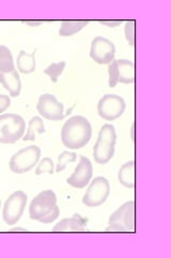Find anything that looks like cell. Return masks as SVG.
I'll return each instance as SVG.
<instances>
[{"instance_id": "cell-22", "label": "cell", "mask_w": 171, "mask_h": 258, "mask_svg": "<svg viewBox=\"0 0 171 258\" xmlns=\"http://www.w3.org/2000/svg\"><path fill=\"white\" fill-rule=\"evenodd\" d=\"M76 158H77L76 153L63 151L58 157V164H57V167H56V172L60 173L61 171H63L64 169L67 168L68 164L74 163V161H76Z\"/></svg>"}, {"instance_id": "cell-2", "label": "cell", "mask_w": 171, "mask_h": 258, "mask_svg": "<svg viewBox=\"0 0 171 258\" xmlns=\"http://www.w3.org/2000/svg\"><path fill=\"white\" fill-rule=\"evenodd\" d=\"M31 220L44 224L53 223L60 215V209L57 206V196L52 189H46L32 199L29 207Z\"/></svg>"}, {"instance_id": "cell-27", "label": "cell", "mask_w": 171, "mask_h": 258, "mask_svg": "<svg viewBox=\"0 0 171 258\" xmlns=\"http://www.w3.org/2000/svg\"><path fill=\"white\" fill-rule=\"evenodd\" d=\"M100 23L108 27H117L122 23V21H119V20L118 21H100Z\"/></svg>"}, {"instance_id": "cell-9", "label": "cell", "mask_w": 171, "mask_h": 258, "mask_svg": "<svg viewBox=\"0 0 171 258\" xmlns=\"http://www.w3.org/2000/svg\"><path fill=\"white\" fill-rule=\"evenodd\" d=\"M125 111V101L116 94H106L97 103L99 115L106 120H115Z\"/></svg>"}, {"instance_id": "cell-10", "label": "cell", "mask_w": 171, "mask_h": 258, "mask_svg": "<svg viewBox=\"0 0 171 258\" xmlns=\"http://www.w3.org/2000/svg\"><path fill=\"white\" fill-rule=\"evenodd\" d=\"M116 55V46L110 40L104 37L93 39L90 48V57L100 64H109Z\"/></svg>"}, {"instance_id": "cell-26", "label": "cell", "mask_w": 171, "mask_h": 258, "mask_svg": "<svg viewBox=\"0 0 171 258\" xmlns=\"http://www.w3.org/2000/svg\"><path fill=\"white\" fill-rule=\"evenodd\" d=\"M11 106V99L9 96L0 95V113L5 112L7 109H9Z\"/></svg>"}, {"instance_id": "cell-20", "label": "cell", "mask_w": 171, "mask_h": 258, "mask_svg": "<svg viewBox=\"0 0 171 258\" xmlns=\"http://www.w3.org/2000/svg\"><path fill=\"white\" fill-rule=\"evenodd\" d=\"M14 70L16 69L10 48L6 45H0V72L9 74Z\"/></svg>"}, {"instance_id": "cell-3", "label": "cell", "mask_w": 171, "mask_h": 258, "mask_svg": "<svg viewBox=\"0 0 171 258\" xmlns=\"http://www.w3.org/2000/svg\"><path fill=\"white\" fill-rule=\"evenodd\" d=\"M117 141L116 129L111 124L102 126L93 147V157L96 164L105 165L115 155V145Z\"/></svg>"}, {"instance_id": "cell-17", "label": "cell", "mask_w": 171, "mask_h": 258, "mask_svg": "<svg viewBox=\"0 0 171 258\" xmlns=\"http://www.w3.org/2000/svg\"><path fill=\"white\" fill-rule=\"evenodd\" d=\"M16 63H18L19 71L22 72V74H32L36 70V52L28 54L25 51H21L18 56Z\"/></svg>"}, {"instance_id": "cell-4", "label": "cell", "mask_w": 171, "mask_h": 258, "mask_svg": "<svg viewBox=\"0 0 171 258\" xmlns=\"http://www.w3.org/2000/svg\"><path fill=\"white\" fill-rule=\"evenodd\" d=\"M26 129L24 118L15 113L0 115V143L13 144L23 138Z\"/></svg>"}, {"instance_id": "cell-1", "label": "cell", "mask_w": 171, "mask_h": 258, "mask_svg": "<svg viewBox=\"0 0 171 258\" xmlns=\"http://www.w3.org/2000/svg\"><path fill=\"white\" fill-rule=\"evenodd\" d=\"M92 127L89 120L81 115L72 116L64 123L61 131V141L70 150L86 147L91 139Z\"/></svg>"}, {"instance_id": "cell-7", "label": "cell", "mask_w": 171, "mask_h": 258, "mask_svg": "<svg viewBox=\"0 0 171 258\" xmlns=\"http://www.w3.org/2000/svg\"><path fill=\"white\" fill-rule=\"evenodd\" d=\"M110 194V185L104 176H97L91 182L90 186L84 195L83 204L89 208L102 206Z\"/></svg>"}, {"instance_id": "cell-5", "label": "cell", "mask_w": 171, "mask_h": 258, "mask_svg": "<svg viewBox=\"0 0 171 258\" xmlns=\"http://www.w3.org/2000/svg\"><path fill=\"white\" fill-rule=\"evenodd\" d=\"M135 229V203L127 201L109 217L107 231H133Z\"/></svg>"}, {"instance_id": "cell-12", "label": "cell", "mask_w": 171, "mask_h": 258, "mask_svg": "<svg viewBox=\"0 0 171 258\" xmlns=\"http://www.w3.org/2000/svg\"><path fill=\"white\" fill-rule=\"evenodd\" d=\"M93 175V167L90 159L86 156L79 157V163L74 172L68 177V184L75 188H84L91 181Z\"/></svg>"}, {"instance_id": "cell-16", "label": "cell", "mask_w": 171, "mask_h": 258, "mask_svg": "<svg viewBox=\"0 0 171 258\" xmlns=\"http://www.w3.org/2000/svg\"><path fill=\"white\" fill-rule=\"evenodd\" d=\"M119 82L123 84H131L135 81V66L132 60L119 59Z\"/></svg>"}, {"instance_id": "cell-8", "label": "cell", "mask_w": 171, "mask_h": 258, "mask_svg": "<svg viewBox=\"0 0 171 258\" xmlns=\"http://www.w3.org/2000/svg\"><path fill=\"white\" fill-rule=\"evenodd\" d=\"M27 195L23 190H16L6 200L3 216L8 225H14L20 221L27 205Z\"/></svg>"}, {"instance_id": "cell-29", "label": "cell", "mask_w": 171, "mask_h": 258, "mask_svg": "<svg viewBox=\"0 0 171 258\" xmlns=\"http://www.w3.org/2000/svg\"><path fill=\"white\" fill-rule=\"evenodd\" d=\"M11 230H12V231H16V230H23V231H25L26 229H25V228H19V227H18V228H13V229H11Z\"/></svg>"}, {"instance_id": "cell-28", "label": "cell", "mask_w": 171, "mask_h": 258, "mask_svg": "<svg viewBox=\"0 0 171 258\" xmlns=\"http://www.w3.org/2000/svg\"><path fill=\"white\" fill-rule=\"evenodd\" d=\"M24 23H26L27 25H31V26H39L41 23V21H38V22H30V21H24Z\"/></svg>"}, {"instance_id": "cell-25", "label": "cell", "mask_w": 171, "mask_h": 258, "mask_svg": "<svg viewBox=\"0 0 171 258\" xmlns=\"http://www.w3.org/2000/svg\"><path fill=\"white\" fill-rule=\"evenodd\" d=\"M125 37L127 42L134 46L135 44V21L127 22L125 26Z\"/></svg>"}, {"instance_id": "cell-18", "label": "cell", "mask_w": 171, "mask_h": 258, "mask_svg": "<svg viewBox=\"0 0 171 258\" xmlns=\"http://www.w3.org/2000/svg\"><path fill=\"white\" fill-rule=\"evenodd\" d=\"M89 24V21H63L59 29L61 37H70L77 34Z\"/></svg>"}, {"instance_id": "cell-11", "label": "cell", "mask_w": 171, "mask_h": 258, "mask_svg": "<svg viewBox=\"0 0 171 258\" xmlns=\"http://www.w3.org/2000/svg\"><path fill=\"white\" fill-rule=\"evenodd\" d=\"M37 110L41 116L50 120H61L66 116L63 112V104L57 100L52 94H43L40 96Z\"/></svg>"}, {"instance_id": "cell-23", "label": "cell", "mask_w": 171, "mask_h": 258, "mask_svg": "<svg viewBox=\"0 0 171 258\" xmlns=\"http://www.w3.org/2000/svg\"><path fill=\"white\" fill-rule=\"evenodd\" d=\"M54 161L50 157H44L42 160L40 161L37 169H36V174L41 175L43 173L53 174L54 173Z\"/></svg>"}, {"instance_id": "cell-24", "label": "cell", "mask_w": 171, "mask_h": 258, "mask_svg": "<svg viewBox=\"0 0 171 258\" xmlns=\"http://www.w3.org/2000/svg\"><path fill=\"white\" fill-rule=\"evenodd\" d=\"M108 75H109V87L113 88L119 83V70H118V60L113 59L108 64Z\"/></svg>"}, {"instance_id": "cell-30", "label": "cell", "mask_w": 171, "mask_h": 258, "mask_svg": "<svg viewBox=\"0 0 171 258\" xmlns=\"http://www.w3.org/2000/svg\"><path fill=\"white\" fill-rule=\"evenodd\" d=\"M0 207H2V200H0Z\"/></svg>"}, {"instance_id": "cell-19", "label": "cell", "mask_w": 171, "mask_h": 258, "mask_svg": "<svg viewBox=\"0 0 171 258\" xmlns=\"http://www.w3.org/2000/svg\"><path fill=\"white\" fill-rule=\"evenodd\" d=\"M45 133V126L43 119L40 116H34L29 120L28 131L24 137V141H35L37 135H42Z\"/></svg>"}, {"instance_id": "cell-21", "label": "cell", "mask_w": 171, "mask_h": 258, "mask_svg": "<svg viewBox=\"0 0 171 258\" xmlns=\"http://www.w3.org/2000/svg\"><path fill=\"white\" fill-rule=\"evenodd\" d=\"M67 66V62L66 61H60V62H54L52 64H50L45 70H44V74L46 76L50 77L51 81L53 83H57L58 82V79L59 77L62 75L63 70L66 69Z\"/></svg>"}, {"instance_id": "cell-15", "label": "cell", "mask_w": 171, "mask_h": 258, "mask_svg": "<svg viewBox=\"0 0 171 258\" xmlns=\"http://www.w3.org/2000/svg\"><path fill=\"white\" fill-rule=\"evenodd\" d=\"M118 180L127 188L135 186V161H127L120 168L118 172Z\"/></svg>"}, {"instance_id": "cell-6", "label": "cell", "mask_w": 171, "mask_h": 258, "mask_svg": "<svg viewBox=\"0 0 171 258\" xmlns=\"http://www.w3.org/2000/svg\"><path fill=\"white\" fill-rule=\"evenodd\" d=\"M41 157V149L38 145H29L22 149L10 159L11 171L16 174H23L30 171L38 163Z\"/></svg>"}, {"instance_id": "cell-14", "label": "cell", "mask_w": 171, "mask_h": 258, "mask_svg": "<svg viewBox=\"0 0 171 258\" xmlns=\"http://www.w3.org/2000/svg\"><path fill=\"white\" fill-rule=\"evenodd\" d=\"M87 221L79 214H74L70 219H63L53 228L54 231H84Z\"/></svg>"}, {"instance_id": "cell-13", "label": "cell", "mask_w": 171, "mask_h": 258, "mask_svg": "<svg viewBox=\"0 0 171 258\" xmlns=\"http://www.w3.org/2000/svg\"><path fill=\"white\" fill-rule=\"evenodd\" d=\"M0 83L12 97L20 96L22 91V81L16 70L9 72V74L0 72Z\"/></svg>"}]
</instances>
